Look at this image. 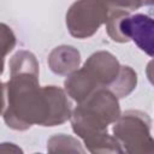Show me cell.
I'll list each match as a JSON object with an SVG mask.
<instances>
[{
  "instance_id": "cell-1",
  "label": "cell",
  "mask_w": 154,
  "mask_h": 154,
  "mask_svg": "<svg viewBox=\"0 0 154 154\" xmlns=\"http://www.w3.org/2000/svg\"><path fill=\"white\" fill-rule=\"evenodd\" d=\"M8 65L4 122L10 129L25 131L32 125L52 128L70 120L72 103L69 95L60 87L40 85V66L31 52L18 51Z\"/></svg>"
},
{
  "instance_id": "cell-2",
  "label": "cell",
  "mask_w": 154,
  "mask_h": 154,
  "mask_svg": "<svg viewBox=\"0 0 154 154\" xmlns=\"http://www.w3.org/2000/svg\"><path fill=\"white\" fill-rule=\"evenodd\" d=\"M119 116V99L109 89L100 88L77 105L70 120L73 132L90 153H123L118 141L107 131Z\"/></svg>"
},
{
  "instance_id": "cell-3",
  "label": "cell",
  "mask_w": 154,
  "mask_h": 154,
  "mask_svg": "<svg viewBox=\"0 0 154 154\" xmlns=\"http://www.w3.org/2000/svg\"><path fill=\"white\" fill-rule=\"evenodd\" d=\"M120 70L118 59L109 52L93 53L83 64L64 81V90L77 103L84 101L95 90L108 88Z\"/></svg>"
},
{
  "instance_id": "cell-4",
  "label": "cell",
  "mask_w": 154,
  "mask_h": 154,
  "mask_svg": "<svg viewBox=\"0 0 154 154\" xmlns=\"http://www.w3.org/2000/svg\"><path fill=\"white\" fill-rule=\"evenodd\" d=\"M106 31L112 41L126 43L132 40L136 46L149 57L154 52V22L142 13L130 14L124 10H108Z\"/></svg>"
},
{
  "instance_id": "cell-5",
  "label": "cell",
  "mask_w": 154,
  "mask_h": 154,
  "mask_svg": "<svg viewBox=\"0 0 154 154\" xmlns=\"http://www.w3.org/2000/svg\"><path fill=\"white\" fill-rule=\"evenodd\" d=\"M152 120L142 111L129 109L113 123L112 132L123 153H153L154 141L150 132Z\"/></svg>"
},
{
  "instance_id": "cell-6",
  "label": "cell",
  "mask_w": 154,
  "mask_h": 154,
  "mask_svg": "<svg viewBox=\"0 0 154 154\" xmlns=\"http://www.w3.org/2000/svg\"><path fill=\"white\" fill-rule=\"evenodd\" d=\"M107 13L102 0H77L66 12L67 30L76 38H89L105 24Z\"/></svg>"
},
{
  "instance_id": "cell-7",
  "label": "cell",
  "mask_w": 154,
  "mask_h": 154,
  "mask_svg": "<svg viewBox=\"0 0 154 154\" xmlns=\"http://www.w3.org/2000/svg\"><path fill=\"white\" fill-rule=\"evenodd\" d=\"M47 61L53 73L59 76H69L79 67L81 53L73 46L61 45L52 49Z\"/></svg>"
},
{
  "instance_id": "cell-8",
  "label": "cell",
  "mask_w": 154,
  "mask_h": 154,
  "mask_svg": "<svg viewBox=\"0 0 154 154\" xmlns=\"http://www.w3.org/2000/svg\"><path fill=\"white\" fill-rule=\"evenodd\" d=\"M136 85H137V73L135 72V70L131 69L130 66L120 65V70L116 81L107 89H109L118 99H122L130 95L135 90Z\"/></svg>"
},
{
  "instance_id": "cell-9",
  "label": "cell",
  "mask_w": 154,
  "mask_h": 154,
  "mask_svg": "<svg viewBox=\"0 0 154 154\" xmlns=\"http://www.w3.org/2000/svg\"><path fill=\"white\" fill-rule=\"evenodd\" d=\"M47 150L49 153H84L79 141L65 134H57L47 142Z\"/></svg>"
},
{
  "instance_id": "cell-10",
  "label": "cell",
  "mask_w": 154,
  "mask_h": 154,
  "mask_svg": "<svg viewBox=\"0 0 154 154\" xmlns=\"http://www.w3.org/2000/svg\"><path fill=\"white\" fill-rule=\"evenodd\" d=\"M16 42V35L12 29L5 23H0V58L5 59V57L12 52Z\"/></svg>"
},
{
  "instance_id": "cell-11",
  "label": "cell",
  "mask_w": 154,
  "mask_h": 154,
  "mask_svg": "<svg viewBox=\"0 0 154 154\" xmlns=\"http://www.w3.org/2000/svg\"><path fill=\"white\" fill-rule=\"evenodd\" d=\"M22 153L23 150L16 146L14 143H11V142H4V143H0V153Z\"/></svg>"
},
{
  "instance_id": "cell-12",
  "label": "cell",
  "mask_w": 154,
  "mask_h": 154,
  "mask_svg": "<svg viewBox=\"0 0 154 154\" xmlns=\"http://www.w3.org/2000/svg\"><path fill=\"white\" fill-rule=\"evenodd\" d=\"M6 106V84L0 81V114L4 112Z\"/></svg>"
},
{
  "instance_id": "cell-13",
  "label": "cell",
  "mask_w": 154,
  "mask_h": 154,
  "mask_svg": "<svg viewBox=\"0 0 154 154\" xmlns=\"http://www.w3.org/2000/svg\"><path fill=\"white\" fill-rule=\"evenodd\" d=\"M4 67H5V59L4 58H0V76L4 72Z\"/></svg>"
},
{
  "instance_id": "cell-14",
  "label": "cell",
  "mask_w": 154,
  "mask_h": 154,
  "mask_svg": "<svg viewBox=\"0 0 154 154\" xmlns=\"http://www.w3.org/2000/svg\"><path fill=\"white\" fill-rule=\"evenodd\" d=\"M144 5H153V0H143Z\"/></svg>"
}]
</instances>
